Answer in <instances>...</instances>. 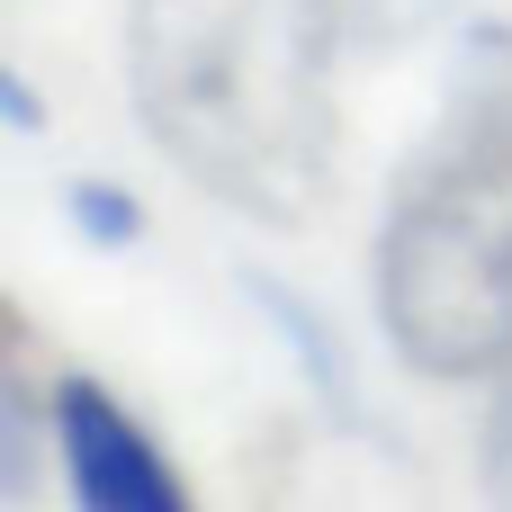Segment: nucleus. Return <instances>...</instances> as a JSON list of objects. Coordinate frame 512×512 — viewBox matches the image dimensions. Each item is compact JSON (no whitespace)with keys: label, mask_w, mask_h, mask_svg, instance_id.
I'll use <instances>...</instances> for the list:
<instances>
[{"label":"nucleus","mask_w":512,"mask_h":512,"mask_svg":"<svg viewBox=\"0 0 512 512\" xmlns=\"http://www.w3.org/2000/svg\"><path fill=\"white\" fill-rule=\"evenodd\" d=\"M351 45L315 0H135L126 99L162 162L234 216L306 225L333 198Z\"/></svg>","instance_id":"obj_1"},{"label":"nucleus","mask_w":512,"mask_h":512,"mask_svg":"<svg viewBox=\"0 0 512 512\" xmlns=\"http://www.w3.org/2000/svg\"><path fill=\"white\" fill-rule=\"evenodd\" d=\"M369 306L387 351L432 387L512 369V81L459 90L405 153L369 243Z\"/></svg>","instance_id":"obj_2"},{"label":"nucleus","mask_w":512,"mask_h":512,"mask_svg":"<svg viewBox=\"0 0 512 512\" xmlns=\"http://www.w3.org/2000/svg\"><path fill=\"white\" fill-rule=\"evenodd\" d=\"M45 441H54V468H63L72 512H189L162 441L99 378H63L45 396Z\"/></svg>","instance_id":"obj_3"},{"label":"nucleus","mask_w":512,"mask_h":512,"mask_svg":"<svg viewBox=\"0 0 512 512\" xmlns=\"http://www.w3.org/2000/svg\"><path fill=\"white\" fill-rule=\"evenodd\" d=\"M315 9L333 18V36L351 54H405L450 18V0H315Z\"/></svg>","instance_id":"obj_4"},{"label":"nucleus","mask_w":512,"mask_h":512,"mask_svg":"<svg viewBox=\"0 0 512 512\" xmlns=\"http://www.w3.org/2000/svg\"><path fill=\"white\" fill-rule=\"evenodd\" d=\"M477 486H486V512H512V369L495 378L477 423Z\"/></svg>","instance_id":"obj_5"},{"label":"nucleus","mask_w":512,"mask_h":512,"mask_svg":"<svg viewBox=\"0 0 512 512\" xmlns=\"http://www.w3.org/2000/svg\"><path fill=\"white\" fill-rule=\"evenodd\" d=\"M63 207H72V225H81L99 252H126V243H135V225H144V216H135V198H126V189H108V180H81Z\"/></svg>","instance_id":"obj_6"}]
</instances>
